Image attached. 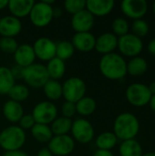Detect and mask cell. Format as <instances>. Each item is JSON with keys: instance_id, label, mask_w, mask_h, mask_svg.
<instances>
[{"instance_id": "6da1fadb", "label": "cell", "mask_w": 155, "mask_h": 156, "mask_svg": "<svg viewBox=\"0 0 155 156\" xmlns=\"http://www.w3.org/2000/svg\"><path fill=\"white\" fill-rule=\"evenodd\" d=\"M99 68L102 76L111 80H120L127 75V61L124 57L116 52L103 55Z\"/></svg>"}, {"instance_id": "7a4b0ae2", "label": "cell", "mask_w": 155, "mask_h": 156, "mask_svg": "<svg viewBox=\"0 0 155 156\" xmlns=\"http://www.w3.org/2000/svg\"><path fill=\"white\" fill-rule=\"evenodd\" d=\"M140 132V122L138 118L131 112L119 114L113 122V133L118 140L127 141L135 139Z\"/></svg>"}, {"instance_id": "3957f363", "label": "cell", "mask_w": 155, "mask_h": 156, "mask_svg": "<svg viewBox=\"0 0 155 156\" xmlns=\"http://www.w3.org/2000/svg\"><path fill=\"white\" fill-rule=\"evenodd\" d=\"M26 140V132L18 125L8 126L0 133V146L5 152L20 151Z\"/></svg>"}, {"instance_id": "277c9868", "label": "cell", "mask_w": 155, "mask_h": 156, "mask_svg": "<svg viewBox=\"0 0 155 156\" xmlns=\"http://www.w3.org/2000/svg\"><path fill=\"white\" fill-rule=\"evenodd\" d=\"M54 1H39L35 2L29 18L31 23L37 27H45L48 26L54 18L52 4Z\"/></svg>"}, {"instance_id": "5b68a950", "label": "cell", "mask_w": 155, "mask_h": 156, "mask_svg": "<svg viewBox=\"0 0 155 156\" xmlns=\"http://www.w3.org/2000/svg\"><path fill=\"white\" fill-rule=\"evenodd\" d=\"M87 91L86 83L79 77H71L62 84V97L66 101L76 103L85 97Z\"/></svg>"}, {"instance_id": "8992f818", "label": "cell", "mask_w": 155, "mask_h": 156, "mask_svg": "<svg viewBox=\"0 0 155 156\" xmlns=\"http://www.w3.org/2000/svg\"><path fill=\"white\" fill-rule=\"evenodd\" d=\"M125 97L128 102L132 106L143 107L149 104L152 93L147 85L140 82H135L127 87Z\"/></svg>"}, {"instance_id": "52a82bcc", "label": "cell", "mask_w": 155, "mask_h": 156, "mask_svg": "<svg viewBox=\"0 0 155 156\" xmlns=\"http://www.w3.org/2000/svg\"><path fill=\"white\" fill-rule=\"evenodd\" d=\"M23 80L28 87L33 89L43 88L48 81L49 77L46 66L40 63H34L25 69Z\"/></svg>"}, {"instance_id": "ba28073f", "label": "cell", "mask_w": 155, "mask_h": 156, "mask_svg": "<svg viewBox=\"0 0 155 156\" xmlns=\"http://www.w3.org/2000/svg\"><path fill=\"white\" fill-rule=\"evenodd\" d=\"M117 48L121 55L128 58H134L139 56L143 49V39L136 37L132 33H128L122 37H118Z\"/></svg>"}, {"instance_id": "9c48e42d", "label": "cell", "mask_w": 155, "mask_h": 156, "mask_svg": "<svg viewBox=\"0 0 155 156\" xmlns=\"http://www.w3.org/2000/svg\"><path fill=\"white\" fill-rule=\"evenodd\" d=\"M70 133L74 141L83 144L90 143L95 136L93 125L89 120L85 118H79L74 120L72 122Z\"/></svg>"}, {"instance_id": "30bf717a", "label": "cell", "mask_w": 155, "mask_h": 156, "mask_svg": "<svg viewBox=\"0 0 155 156\" xmlns=\"http://www.w3.org/2000/svg\"><path fill=\"white\" fill-rule=\"evenodd\" d=\"M58 108L52 101H44L36 104L31 115L36 123L49 125L58 117Z\"/></svg>"}, {"instance_id": "8fae6325", "label": "cell", "mask_w": 155, "mask_h": 156, "mask_svg": "<svg viewBox=\"0 0 155 156\" xmlns=\"http://www.w3.org/2000/svg\"><path fill=\"white\" fill-rule=\"evenodd\" d=\"M48 149L53 155L67 156L75 149V141L69 134L54 135L48 144Z\"/></svg>"}, {"instance_id": "7c38bea8", "label": "cell", "mask_w": 155, "mask_h": 156, "mask_svg": "<svg viewBox=\"0 0 155 156\" xmlns=\"http://www.w3.org/2000/svg\"><path fill=\"white\" fill-rule=\"evenodd\" d=\"M36 58L42 61H49L56 57L57 43L51 38L42 37L37 38L32 46Z\"/></svg>"}, {"instance_id": "4fadbf2b", "label": "cell", "mask_w": 155, "mask_h": 156, "mask_svg": "<svg viewBox=\"0 0 155 156\" xmlns=\"http://www.w3.org/2000/svg\"><path fill=\"white\" fill-rule=\"evenodd\" d=\"M121 9L127 17L133 20L141 19L148 11V3L146 0H123Z\"/></svg>"}, {"instance_id": "5bb4252c", "label": "cell", "mask_w": 155, "mask_h": 156, "mask_svg": "<svg viewBox=\"0 0 155 156\" xmlns=\"http://www.w3.org/2000/svg\"><path fill=\"white\" fill-rule=\"evenodd\" d=\"M71 27L76 33L90 32L95 23V17L85 8L71 17Z\"/></svg>"}, {"instance_id": "9a60e30c", "label": "cell", "mask_w": 155, "mask_h": 156, "mask_svg": "<svg viewBox=\"0 0 155 156\" xmlns=\"http://www.w3.org/2000/svg\"><path fill=\"white\" fill-rule=\"evenodd\" d=\"M118 47V37H116L112 32H106L96 37L95 48L100 54L107 55L113 53Z\"/></svg>"}, {"instance_id": "2e32d148", "label": "cell", "mask_w": 155, "mask_h": 156, "mask_svg": "<svg viewBox=\"0 0 155 156\" xmlns=\"http://www.w3.org/2000/svg\"><path fill=\"white\" fill-rule=\"evenodd\" d=\"M22 30L20 19L9 15L0 19V35L2 37H15Z\"/></svg>"}, {"instance_id": "e0dca14e", "label": "cell", "mask_w": 155, "mask_h": 156, "mask_svg": "<svg viewBox=\"0 0 155 156\" xmlns=\"http://www.w3.org/2000/svg\"><path fill=\"white\" fill-rule=\"evenodd\" d=\"M71 43L75 50L83 53L90 52L95 48L96 37L91 32L75 33L71 39Z\"/></svg>"}, {"instance_id": "ac0fdd59", "label": "cell", "mask_w": 155, "mask_h": 156, "mask_svg": "<svg viewBox=\"0 0 155 156\" xmlns=\"http://www.w3.org/2000/svg\"><path fill=\"white\" fill-rule=\"evenodd\" d=\"M14 55V60L16 65H18L24 69L31 66L35 63L36 55L33 49V47L29 44H22L19 45Z\"/></svg>"}, {"instance_id": "d6986e66", "label": "cell", "mask_w": 155, "mask_h": 156, "mask_svg": "<svg viewBox=\"0 0 155 156\" xmlns=\"http://www.w3.org/2000/svg\"><path fill=\"white\" fill-rule=\"evenodd\" d=\"M115 2L113 0H87L86 9L95 17H102L108 16L114 8Z\"/></svg>"}, {"instance_id": "ffe728a7", "label": "cell", "mask_w": 155, "mask_h": 156, "mask_svg": "<svg viewBox=\"0 0 155 156\" xmlns=\"http://www.w3.org/2000/svg\"><path fill=\"white\" fill-rule=\"evenodd\" d=\"M34 4L33 0H9L7 8L11 16L20 19L29 16Z\"/></svg>"}, {"instance_id": "44dd1931", "label": "cell", "mask_w": 155, "mask_h": 156, "mask_svg": "<svg viewBox=\"0 0 155 156\" xmlns=\"http://www.w3.org/2000/svg\"><path fill=\"white\" fill-rule=\"evenodd\" d=\"M24 114V109L21 103L11 100L5 102L3 106V115L9 122H18Z\"/></svg>"}, {"instance_id": "7402d4cb", "label": "cell", "mask_w": 155, "mask_h": 156, "mask_svg": "<svg viewBox=\"0 0 155 156\" xmlns=\"http://www.w3.org/2000/svg\"><path fill=\"white\" fill-rule=\"evenodd\" d=\"M46 69H47V71L50 80H59L65 75L66 64H65V61L55 57L54 58L48 61L46 65Z\"/></svg>"}, {"instance_id": "603a6c76", "label": "cell", "mask_w": 155, "mask_h": 156, "mask_svg": "<svg viewBox=\"0 0 155 156\" xmlns=\"http://www.w3.org/2000/svg\"><path fill=\"white\" fill-rule=\"evenodd\" d=\"M148 69V63L145 58L143 57L137 56L134 58H132L127 62V74L133 76V77H139L143 76L146 73Z\"/></svg>"}, {"instance_id": "cb8c5ba5", "label": "cell", "mask_w": 155, "mask_h": 156, "mask_svg": "<svg viewBox=\"0 0 155 156\" xmlns=\"http://www.w3.org/2000/svg\"><path fill=\"white\" fill-rule=\"evenodd\" d=\"M119 154L121 156H142L143 154V149L137 140L132 139L121 143Z\"/></svg>"}, {"instance_id": "d4e9b609", "label": "cell", "mask_w": 155, "mask_h": 156, "mask_svg": "<svg viewBox=\"0 0 155 156\" xmlns=\"http://www.w3.org/2000/svg\"><path fill=\"white\" fill-rule=\"evenodd\" d=\"M118 141L113 132H103L97 136L95 144L99 150L111 151L117 145Z\"/></svg>"}, {"instance_id": "484cf974", "label": "cell", "mask_w": 155, "mask_h": 156, "mask_svg": "<svg viewBox=\"0 0 155 156\" xmlns=\"http://www.w3.org/2000/svg\"><path fill=\"white\" fill-rule=\"evenodd\" d=\"M16 84V80L14 79L10 68L5 66L0 67V94L7 95L13 86Z\"/></svg>"}, {"instance_id": "4316f807", "label": "cell", "mask_w": 155, "mask_h": 156, "mask_svg": "<svg viewBox=\"0 0 155 156\" xmlns=\"http://www.w3.org/2000/svg\"><path fill=\"white\" fill-rule=\"evenodd\" d=\"M72 119H69L63 116L57 117L53 122L49 125L53 135H67L70 133L72 126Z\"/></svg>"}, {"instance_id": "83f0119b", "label": "cell", "mask_w": 155, "mask_h": 156, "mask_svg": "<svg viewBox=\"0 0 155 156\" xmlns=\"http://www.w3.org/2000/svg\"><path fill=\"white\" fill-rule=\"evenodd\" d=\"M30 131H31V134H32L33 138L37 142L42 143V144H45V143L48 144V142L54 136L50 126L46 125V124L36 123Z\"/></svg>"}, {"instance_id": "f1b7e54d", "label": "cell", "mask_w": 155, "mask_h": 156, "mask_svg": "<svg viewBox=\"0 0 155 156\" xmlns=\"http://www.w3.org/2000/svg\"><path fill=\"white\" fill-rule=\"evenodd\" d=\"M42 89L49 101H58L62 97V84L58 80L49 79Z\"/></svg>"}, {"instance_id": "f546056e", "label": "cell", "mask_w": 155, "mask_h": 156, "mask_svg": "<svg viewBox=\"0 0 155 156\" xmlns=\"http://www.w3.org/2000/svg\"><path fill=\"white\" fill-rule=\"evenodd\" d=\"M77 113L81 116H90L95 112L97 109V102L96 101L91 98L85 96L80 99L78 102L75 103Z\"/></svg>"}, {"instance_id": "4dcf8cb0", "label": "cell", "mask_w": 155, "mask_h": 156, "mask_svg": "<svg viewBox=\"0 0 155 156\" xmlns=\"http://www.w3.org/2000/svg\"><path fill=\"white\" fill-rule=\"evenodd\" d=\"M75 48L71 43V41L68 40H63L58 43H57V48H56V58L66 61L72 58L74 55Z\"/></svg>"}, {"instance_id": "1f68e13d", "label": "cell", "mask_w": 155, "mask_h": 156, "mask_svg": "<svg viewBox=\"0 0 155 156\" xmlns=\"http://www.w3.org/2000/svg\"><path fill=\"white\" fill-rule=\"evenodd\" d=\"M7 95L11 101L21 103L29 97V89L24 84H15Z\"/></svg>"}, {"instance_id": "d6a6232c", "label": "cell", "mask_w": 155, "mask_h": 156, "mask_svg": "<svg viewBox=\"0 0 155 156\" xmlns=\"http://www.w3.org/2000/svg\"><path fill=\"white\" fill-rule=\"evenodd\" d=\"M111 29L112 33L116 37H120L129 33L130 25L127 19H125L124 17H117L112 21Z\"/></svg>"}, {"instance_id": "836d02e7", "label": "cell", "mask_w": 155, "mask_h": 156, "mask_svg": "<svg viewBox=\"0 0 155 156\" xmlns=\"http://www.w3.org/2000/svg\"><path fill=\"white\" fill-rule=\"evenodd\" d=\"M150 30V26L146 20L143 18L133 20L132 24V33L136 37L143 38V37L147 36Z\"/></svg>"}, {"instance_id": "e575fe53", "label": "cell", "mask_w": 155, "mask_h": 156, "mask_svg": "<svg viewBox=\"0 0 155 156\" xmlns=\"http://www.w3.org/2000/svg\"><path fill=\"white\" fill-rule=\"evenodd\" d=\"M64 8L73 16L86 8V0H66L64 2Z\"/></svg>"}, {"instance_id": "d590c367", "label": "cell", "mask_w": 155, "mask_h": 156, "mask_svg": "<svg viewBox=\"0 0 155 156\" xmlns=\"http://www.w3.org/2000/svg\"><path fill=\"white\" fill-rule=\"evenodd\" d=\"M18 43L15 37H1L0 50L6 54H14L18 48Z\"/></svg>"}, {"instance_id": "8d00e7d4", "label": "cell", "mask_w": 155, "mask_h": 156, "mask_svg": "<svg viewBox=\"0 0 155 156\" xmlns=\"http://www.w3.org/2000/svg\"><path fill=\"white\" fill-rule=\"evenodd\" d=\"M61 113H62L63 117H66V118H69V119H72L75 116V114L77 113L75 103L65 101L62 104V106H61Z\"/></svg>"}, {"instance_id": "74e56055", "label": "cell", "mask_w": 155, "mask_h": 156, "mask_svg": "<svg viewBox=\"0 0 155 156\" xmlns=\"http://www.w3.org/2000/svg\"><path fill=\"white\" fill-rule=\"evenodd\" d=\"M18 123H19L18 126L25 131V130H31L33 126L36 124V122L31 114H24L23 117L18 122Z\"/></svg>"}, {"instance_id": "f35d334b", "label": "cell", "mask_w": 155, "mask_h": 156, "mask_svg": "<svg viewBox=\"0 0 155 156\" xmlns=\"http://www.w3.org/2000/svg\"><path fill=\"white\" fill-rule=\"evenodd\" d=\"M10 70H11V73L15 80H23L24 73H25L24 68H22L18 65H15L14 67H12L10 69Z\"/></svg>"}, {"instance_id": "ab89813d", "label": "cell", "mask_w": 155, "mask_h": 156, "mask_svg": "<svg viewBox=\"0 0 155 156\" xmlns=\"http://www.w3.org/2000/svg\"><path fill=\"white\" fill-rule=\"evenodd\" d=\"M147 50L150 54H152L153 56H155V37L151 39L147 45Z\"/></svg>"}, {"instance_id": "60d3db41", "label": "cell", "mask_w": 155, "mask_h": 156, "mask_svg": "<svg viewBox=\"0 0 155 156\" xmlns=\"http://www.w3.org/2000/svg\"><path fill=\"white\" fill-rule=\"evenodd\" d=\"M92 156H114L111 151H106V150H97L93 154Z\"/></svg>"}, {"instance_id": "b9f144b4", "label": "cell", "mask_w": 155, "mask_h": 156, "mask_svg": "<svg viewBox=\"0 0 155 156\" xmlns=\"http://www.w3.org/2000/svg\"><path fill=\"white\" fill-rule=\"evenodd\" d=\"M2 156H29L26 153L23 151H16V152H5Z\"/></svg>"}, {"instance_id": "7bdbcfd3", "label": "cell", "mask_w": 155, "mask_h": 156, "mask_svg": "<svg viewBox=\"0 0 155 156\" xmlns=\"http://www.w3.org/2000/svg\"><path fill=\"white\" fill-rule=\"evenodd\" d=\"M37 156H54V155L51 154V152H50V151L48 149V147H47V148H42V149H40V150L37 152Z\"/></svg>"}, {"instance_id": "ee69618b", "label": "cell", "mask_w": 155, "mask_h": 156, "mask_svg": "<svg viewBox=\"0 0 155 156\" xmlns=\"http://www.w3.org/2000/svg\"><path fill=\"white\" fill-rule=\"evenodd\" d=\"M149 106H150L151 110L155 112V95H152L151 100L149 101Z\"/></svg>"}, {"instance_id": "f6af8a7d", "label": "cell", "mask_w": 155, "mask_h": 156, "mask_svg": "<svg viewBox=\"0 0 155 156\" xmlns=\"http://www.w3.org/2000/svg\"><path fill=\"white\" fill-rule=\"evenodd\" d=\"M8 5V0H0V10L5 9Z\"/></svg>"}, {"instance_id": "bcb514c9", "label": "cell", "mask_w": 155, "mask_h": 156, "mask_svg": "<svg viewBox=\"0 0 155 156\" xmlns=\"http://www.w3.org/2000/svg\"><path fill=\"white\" fill-rule=\"evenodd\" d=\"M148 88H149V90H150L152 95H155V80L154 81H153V82L148 86Z\"/></svg>"}, {"instance_id": "7dc6e473", "label": "cell", "mask_w": 155, "mask_h": 156, "mask_svg": "<svg viewBox=\"0 0 155 156\" xmlns=\"http://www.w3.org/2000/svg\"><path fill=\"white\" fill-rule=\"evenodd\" d=\"M53 15H54V17L60 16H61V10L58 8H53Z\"/></svg>"}, {"instance_id": "c3c4849f", "label": "cell", "mask_w": 155, "mask_h": 156, "mask_svg": "<svg viewBox=\"0 0 155 156\" xmlns=\"http://www.w3.org/2000/svg\"><path fill=\"white\" fill-rule=\"evenodd\" d=\"M142 156H155V152H149V153H145Z\"/></svg>"}, {"instance_id": "681fc988", "label": "cell", "mask_w": 155, "mask_h": 156, "mask_svg": "<svg viewBox=\"0 0 155 156\" xmlns=\"http://www.w3.org/2000/svg\"><path fill=\"white\" fill-rule=\"evenodd\" d=\"M152 9H153V14L155 15V1L153 3V5H152Z\"/></svg>"}, {"instance_id": "f907efd6", "label": "cell", "mask_w": 155, "mask_h": 156, "mask_svg": "<svg viewBox=\"0 0 155 156\" xmlns=\"http://www.w3.org/2000/svg\"><path fill=\"white\" fill-rule=\"evenodd\" d=\"M0 19H1V16H0Z\"/></svg>"}]
</instances>
